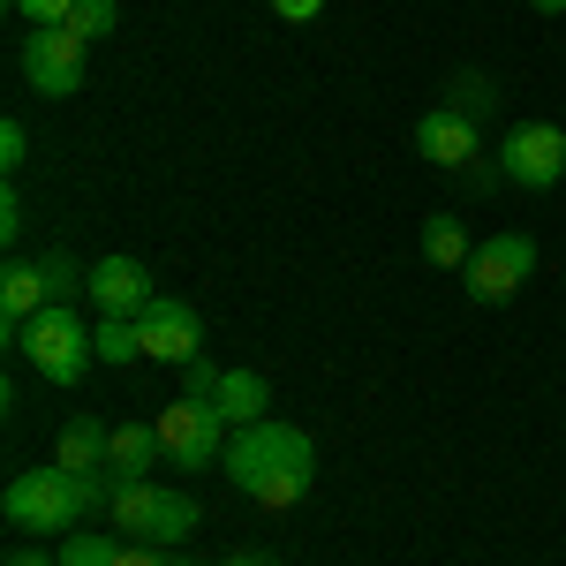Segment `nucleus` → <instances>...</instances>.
Returning <instances> with one entry per match:
<instances>
[{
	"mask_svg": "<svg viewBox=\"0 0 566 566\" xmlns=\"http://www.w3.org/2000/svg\"><path fill=\"white\" fill-rule=\"evenodd\" d=\"M227 483L242 491V499H258V506H295L310 499V483H317V446H310L303 423H280V416H264V423H242V431L227 438Z\"/></svg>",
	"mask_w": 566,
	"mask_h": 566,
	"instance_id": "1",
	"label": "nucleus"
},
{
	"mask_svg": "<svg viewBox=\"0 0 566 566\" xmlns=\"http://www.w3.org/2000/svg\"><path fill=\"white\" fill-rule=\"evenodd\" d=\"M144 355V333H136V317H98V363L106 370H122Z\"/></svg>",
	"mask_w": 566,
	"mask_h": 566,
	"instance_id": "17",
	"label": "nucleus"
},
{
	"mask_svg": "<svg viewBox=\"0 0 566 566\" xmlns=\"http://www.w3.org/2000/svg\"><path fill=\"white\" fill-rule=\"evenodd\" d=\"M212 386H219V363H212V355L181 363V392H189V400H212Z\"/></svg>",
	"mask_w": 566,
	"mask_h": 566,
	"instance_id": "24",
	"label": "nucleus"
},
{
	"mask_svg": "<svg viewBox=\"0 0 566 566\" xmlns=\"http://www.w3.org/2000/svg\"><path fill=\"white\" fill-rule=\"evenodd\" d=\"M53 303V287H45V264H23V258H8V272H0V317H8V340L39 317V310Z\"/></svg>",
	"mask_w": 566,
	"mask_h": 566,
	"instance_id": "14",
	"label": "nucleus"
},
{
	"mask_svg": "<svg viewBox=\"0 0 566 566\" xmlns=\"http://www.w3.org/2000/svg\"><path fill=\"white\" fill-rule=\"evenodd\" d=\"M499 167L514 189H559L566 181V129L559 122H514L499 144Z\"/></svg>",
	"mask_w": 566,
	"mask_h": 566,
	"instance_id": "8",
	"label": "nucleus"
},
{
	"mask_svg": "<svg viewBox=\"0 0 566 566\" xmlns=\"http://www.w3.org/2000/svg\"><path fill=\"white\" fill-rule=\"evenodd\" d=\"M159 461H167L159 423H114V438H106V483H114V491H122V483H151Z\"/></svg>",
	"mask_w": 566,
	"mask_h": 566,
	"instance_id": "12",
	"label": "nucleus"
},
{
	"mask_svg": "<svg viewBox=\"0 0 566 566\" xmlns=\"http://www.w3.org/2000/svg\"><path fill=\"white\" fill-rule=\"evenodd\" d=\"M423 258H431V264H446V272H469L476 242H469L461 212H431V219H423Z\"/></svg>",
	"mask_w": 566,
	"mask_h": 566,
	"instance_id": "16",
	"label": "nucleus"
},
{
	"mask_svg": "<svg viewBox=\"0 0 566 566\" xmlns=\"http://www.w3.org/2000/svg\"><path fill=\"white\" fill-rule=\"evenodd\" d=\"M114 559H122V536H106V528L61 536V566H114Z\"/></svg>",
	"mask_w": 566,
	"mask_h": 566,
	"instance_id": "18",
	"label": "nucleus"
},
{
	"mask_svg": "<svg viewBox=\"0 0 566 566\" xmlns=\"http://www.w3.org/2000/svg\"><path fill=\"white\" fill-rule=\"evenodd\" d=\"M212 408L227 416V431H242V423H264V416H272V378H264V370H219Z\"/></svg>",
	"mask_w": 566,
	"mask_h": 566,
	"instance_id": "13",
	"label": "nucleus"
},
{
	"mask_svg": "<svg viewBox=\"0 0 566 566\" xmlns=\"http://www.w3.org/2000/svg\"><path fill=\"white\" fill-rule=\"evenodd\" d=\"M84 295H91L98 317H144V310L159 303V280H151L136 258H98L84 272Z\"/></svg>",
	"mask_w": 566,
	"mask_h": 566,
	"instance_id": "11",
	"label": "nucleus"
},
{
	"mask_svg": "<svg viewBox=\"0 0 566 566\" xmlns=\"http://www.w3.org/2000/svg\"><path fill=\"white\" fill-rule=\"evenodd\" d=\"M8 8H15L31 31H53V23H69V15H76V0H8Z\"/></svg>",
	"mask_w": 566,
	"mask_h": 566,
	"instance_id": "22",
	"label": "nucleus"
},
{
	"mask_svg": "<svg viewBox=\"0 0 566 566\" xmlns=\"http://www.w3.org/2000/svg\"><path fill=\"white\" fill-rule=\"evenodd\" d=\"M15 69H23V84L45 91V98H76L84 91V69H91V45L69 31V23H53V31H31V39L15 45Z\"/></svg>",
	"mask_w": 566,
	"mask_h": 566,
	"instance_id": "7",
	"label": "nucleus"
},
{
	"mask_svg": "<svg viewBox=\"0 0 566 566\" xmlns=\"http://www.w3.org/2000/svg\"><path fill=\"white\" fill-rule=\"evenodd\" d=\"M0 566H61V552H45L39 536H23V544H15V552H8Z\"/></svg>",
	"mask_w": 566,
	"mask_h": 566,
	"instance_id": "27",
	"label": "nucleus"
},
{
	"mask_svg": "<svg viewBox=\"0 0 566 566\" xmlns=\"http://www.w3.org/2000/svg\"><path fill=\"white\" fill-rule=\"evenodd\" d=\"M0 514H8L15 536H76V522H91V499H84V483L53 461V469H23L8 483Z\"/></svg>",
	"mask_w": 566,
	"mask_h": 566,
	"instance_id": "3",
	"label": "nucleus"
},
{
	"mask_svg": "<svg viewBox=\"0 0 566 566\" xmlns=\"http://www.w3.org/2000/svg\"><path fill=\"white\" fill-rule=\"evenodd\" d=\"M45 287H53V303H69V295H84V272L69 250H45Z\"/></svg>",
	"mask_w": 566,
	"mask_h": 566,
	"instance_id": "20",
	"label": "nucleus"
},
{
	"mask_svg": "<svg viewBox=\"0 0 566 566\" xmlns=\"http://www.w3.org/2000/svg\"><path fill=\"white\" fill-rule=\"evenodd\" d=\"M106 423L98 416H69L61 423V446H53V461L69 469V476H106Z\"/></svg>",
	"mask_w": 566,
	"mask_h": 566,
	"instance_id": "15",
	"label": "nucleus"
},
{
	"mask_svg": "<svg viewBox=\"0 0 566 566\" xmlns=\"http://www.w3.org/2000/svg\"><path fill=\"white\" fill-rule=\"evenodd\" d=\"M446 106H461L469 122H483V114H491V84H483V76H453V91H446Z\"/></svg>",
	"mask_w": 566,
	"mask_h": 566,
	"instance_id": "21",
	"label": "nucleus"
},
{
	"mask_svg": "<svg viewBox=\"0 0 566 566\" xmlns=\"http://www.w3.org/2000/svg\"><path fill=\"white\" fill-rule=\"evenodd\" d=\"M317 8H325V0H272V15H280V23H310Z\"/></svg>",
	"mask_w": 566,
	"mask_h": 566,
	"instance_id": "28",
	"label": "nucleus"
},
{
	"mask_svg": "<svg viewBox=\"0 0 566 566\" xmlns=\"http://www.w3.org/2000/svg\"><path fill=\"white\" fill-rule=\"evenodd\" d=\"M151 423H159V446H167V469H189L197 476V469H219L227 461V416H219L212 400H189L181 392Z\"/></svg>",
	"mask_w": 566,
	"mask_h": 566,
	"instance_id": "5",
	"label": "nucleus"
},
{
	"mask_svg": "<svg viewBox=\"0 0 566 566\" xmlns=\"http://www.w3.org/2000/svg\"><path fill=\"white\" fill-rule=\"evenodd\" d=\"M416 159H423V167H446V175H469L483 159V129L461 106H431V114L416 122Z\"/></svg>",
	"mask_w": 566,
	"mask_h": 566,
	"instance_id": "9",
	"label": "nucleus"
},
{
	"mask_svg": "<svg viewBox=\"0 0 566 566\" xmlns=\"http://www.w3.org/2000/svg\"><path fill=\"white\" fill-rule=\"evenodd\" d=\"M23 159H31V129L8 114V122H0V167H8V181L23 175Z\"/></svg>",
	"mask_w": 566,
	"mask_h": 566,
	"instance_id": "23",
	"label": "nucleus"
},
{
	"mask_svg": "<svg viewBox=\"0 0 566 566\" xmlns=\"http://www.w3.org/2000/svg\"><path fill=\"white\" fill-rule=\"evenodd\" d=\"M114 566H175V552H159V544H129V536H122V559Z\"/></svg>",
	"mask_w": 566,
	"mask_h": 566,
	"instance_id": "26",
	"label": "nucleus"
},
{
	"mask_svg": "<svg viewBox=\"0 0 566 566\" xmlns=\"http://www.w3.org/2000/svg\"><path fill=\"white\" fill-rule=\"evenodd\" d=\"M8 348L23 355L31 370H39L45 386H84V370L98 363V325L76 317V303H45Z\"/></svg>",
	"mask_w": 566,
	"mask_h": 566,
	"instance_id": "2",
	"label": "nucleus"
},
{
	"mask_svg": "<svg viewBox=\"0 0 566 566\" xmlns=\"http://www.w3.org/2000/svg\"><path fill=\"white\" fill-rule=\"evenodd\" d=\"M219 566H280V559H272V552H227Z\"/></svg>",
	"mask_w": 566,
	"mask_h": 566,
	"instance_id": "29",
	"label": "nucleus"
},
{
	"mask_svg": "<svg viewBox=\"0 0 566 566\" xmlns=\"http://www.w3.org/2000/svg\"><path fill=\"white\" fill-rule=\"evenodd\" d=\"M136 333H144V355L151 363H197L205 355V317H197V303H181V295H159V303L136 317Z\"/></svg>",
	"mask_w": 566,
	"mask_h": 566,
	"instance_id": "10",
	"label": "nucleus"
},
{
	"mask_svg": "<svg viewBox=\"0 0 566 566\" xmlns=\"http://www.w3.org/2000/svg\"><path fill=\"white\" fill-rule=\"evenodd\" d=\"M197 499L189 491H167V483H122L114 499H106V528L114 536H129V544H159V552H175L197 536Z\"/></svg>",
	"mask_w": 566,
	"mask_h": 566,
	"instance_id": "4",
	"label": "nucleus"
},
{
	"mask_svg": "<svg viewBox=\"0 0 566 566\" xmlns=\"http://www.w3.org/2000/svg\"><path fill=\"white\" fill-rule=\"evenodd\" d=\"M114 23H122V0H76V15H69V31H76L84 45H98Z\"/></svg>",
	"mask_w": 566,
	"mask_h": 566,
	"instance_id": "19",
	"label": "nucleus"
},
{
	"mask_svg": "<svg viewBox=\"0 0 566 566\" xmlns=\"http://www.w3.org/2000/svg\"><path fill=\"white\" fill-rule=\"evenodd\" d=\"M528 8H536V15H566V0H528Z\"/></svg>",
	"mask_w": 566,
	"mask_h": 566,
	"instance_id": "30",
	"label": "nucleus"
},
{
	"mask_svg": "<svg viewBox=\"0 0 566 566\" xmlns=\"http://www.w3.org/2000/svg\"><path fill=\"white\" fill-rule=\"evenodd\" d=\"M528 272H536V234H522V227L483 234L476 258H469V303H483V310L514 303V295L528 287Z\"/></svg>",
	"mask_w": 566,
	"mask_h": 566,
	"instance_id": "6",
	"label": "nucleus"
},
{
	"mask_svg": "<svg viewBox=\"0 0 566 566\" xmlns=\"http://www.w3.org/2000/svg\"><path fill=\"white\" fill-rule=\"evenodd\" d=\"M0 242H8V250L23 242V197H15V181H8V197H0Z\"/></svg>",
	"mask_w": 566,
	"mask_h": 566,
	"instance_id": "25",
	"label": "nucleus"
}]
</instances>
